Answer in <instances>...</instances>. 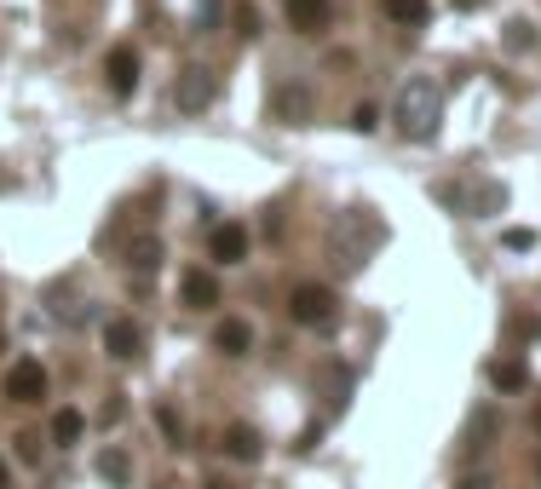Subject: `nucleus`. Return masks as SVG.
I'll list each match as a JSON object with an SVG mask.
<instances>
[{
  "instance_id": "19",
  "label": "nucleus",
  "mask_w": 541,
  "mask_h": 489,
  "mask_svg": "<svg viewBox=\"0 0 541 489\" xmlns=\"http://www.w3.org/2000/svg\"><path fill=\"white\" fill-rule=\"evenodd\" d=\"M213 259H219V265H242V259H248V231H242V225H219V231H213Z\"/></svg>"
},
{
  "instance_id": "14",
  "label": "nucleus",
  "mask_w": 541,
  "mask_h": 489,
  "mask_svg": "<svg viewBox=\"0 0 541 489\" xmlns=\"http://www.w3.org/2000/svg\"><path fill=\"white\" fill-rule=\"evenodd\" d=\"M98 478L110 489H127L133 484V455H127L121 443H104V449H98Z\"/></svg>"
},
{
  "instance_id": "6",
  "label": "nucleus",
  "mask_w": 541,
  "mask_h": 489,
  "mask_svg": "<svg viewBox=\"0 0 541 489\" xmlns=\"http://www.w3.org/2000/svg\"><path fill=\"white\" fill-rule=\"evenodd\" d=\"M265 104H271V121H283V127H306L311 110H317V93H311L306 81H294V75H288V81H277V87H271V98H265Z\"/></svg>"
},
{
  "instance_id": "30",
  "label": "nucleus",
  "mask_w": 541,
  "mask_h": 489,
  "mask_svg": "<svg viewBox=\"0 0 541 489\" xmlns=\"http://www.w3.org/2000/svg\"><path fill=\"white\" fill-rule=\"evenodd\" d=\"M536 432H541V403H536Z\"/></svg>"
},
{
  "instance_id": "12",
  "label": "nucleus",
  "mask_w": 541,
  "mask_h": 489,
  "mask_svg": "<svg viewBox=\"0 0 541 489\" xmlns=\"http://www.w3.org/2000/svg\"><path fill=\"white\" fill-rule=\"evenodd\" d=\"M495 432H501V415H495V409H472L467 432H461V461H478L495 443Z\"/></svg>"
},
{
  "instance_id": "26",
  "label": "nucleus",
  "mask_w": 541,
  "mask_h": 489,
  "mask_svg": "<svg viewBox=\"0 0 541 489\" xmlns=\"http://www.w3.org/2000/svg\"><path fill=\"white\" fill-rule=\"evenodd\" d=\"M530 242H536V231H507V248H518V254H524Z\"/></svg>"
},
{
  "instance_id": "18",
  "label": "nucleus",
  "mask_w": 541,
  "mask_h": 489,
  "mask_svg": "<svg viewBox=\"0 0 541 489\" xmlns=\"http://www.w3.org/2000/svg\"><path fill=\"white\" fill-rule=\"evenodd\" d=\"M490 386L495 392H524V386H530V363H524V357H495Z\"/></svg>"
},
{
  "instance_id": "31",
  "label": "nucleus",
  "mask_w": 541,
  "mask_h": 489,
  "mask_svg": "<svg viewBox=\"0 0 541 489\" xmlns=\"http://www.w3.org/2000/svg\"><path fill=\"white\" fill-rule=\"evenodd\" d=\"M156 489H179V484H156Z\"/></svg>"
},
{
  "instance_id": "4",
  "label": "nucleus",
  "mask_w": 541,
  "mask_h": 489,
  "mask_svg": "<svg viewBox=\"0 0 541 489\" xmlns=\"http://www.w3.org/2000/svg\"><path fill=\"white\" fill-rule=\"evenodd\" d=\"M288 317L300 328H334L340 300H334V288H323V282H300V288L288 294Z\"/></svg>"
},
{
  "instance_id": "1",
  "label": "nucleus",
  "mask_w": 541,
  "mask_h": 489,
  "mask_svg": "<svg viewBox=\"0 0 541 489\" xmlns=\"http://www.w3.org/2000/svg\"><path fill=\"white\" fill-rule=\"evenodd\" d=\"M380 242H386V225L375 219V208L340 213V219H334V231H329V271H334V277H352V271H363Z\"/></svg>"
},
{
  "instance_id": "2",
  "label": "nucleus",
  "mask_w": 541,
  "mask_h": 489,
  "mask_svg": "<svg viewBox=\"0 0 541 489\" xmlns=\"http://www.w3.org/2000/svg\"><path fill=\"white\" fill-rule=\"evenodd\" d=\"M392 121H398V133L409 144H432L438 139V121H444V87L432 75H409L398 104H392Z\"/></svg>"
},
{
  "instance_id": "24",
  "label": "nucleus",
  "mask_w": 541,
  "mask_h": 489,
  "mask_svg": "<svg viewBox=\"0 0 541 489\" xmlns=\"http://www.w3.org/2000/svg\"><path fill=\"white\" fill-rule=\"evenodd\" d=\"M352 127H357V133H375V127H380L375 104H357V110H352Z\"/></svg>"
},
{
  "instance_id": "17",
  "label": "nucleus",
  "mask_w": 541,
  "mask_h": 489,
  "mask_svg": "<svg viewBox=\"0 0 541 489\" xmlns=\"http://www.w3.org/2000/svg\"><path fill=\"white\" fill-rule=\"evenodd\" d=\"M213 346L225 351V357H248L254 351V328L242 323V317H225V323L213 328Z\"/></svg>"
},
{
  "instance_id": "21",
  "label": "nucleus",
  "mask_w": 541,
  "mask_h": 489,
  "mask_svg": "<svg viewBox=\"0 0 541 489\" xmlns=\"http://www.w3.org/2000/svg\"><path fill=\"white\" fill-rule=\"evenodd\" d=\"M81 432H87V415H81V409H58V415H52V443H81Z\"/></svg>"
},
{
  "instance_id": "5",
  "label": "nucleus",
  "mask_w": 541,
  "mask_h": 489,
  "mask_svg": "<svg viewBox=\"0 0 541 489\" xmlns=\"http://www.w3.org/2000/svg\"><path fill=\"white\" fill-rule=\"evenodd\" d=\"M213 98H219V75L208 64L179 70V81H173V110L179 116H202V110H213Z\"/></svg>"
},
{
  "instance_id": "29",
  "label": "nucleus",
  "mask_w": 541,
  "mask_h": 489,
  "mask_svg": "<svg viewBox=\"0 0 541 489\" xmlns=\"http://www.w3.org/2000/svg\"><path fill=\"white\" fill-rule=\"evenodd\" d=\"M208 489H236V484H225V478H208Z\"/></svg>"
},
{
  "instance_id": "15",
  "label": "nucleus",
  "mask_w": 541,
  "mask_h": 489,
  "mask_svg": "<svg viewBox=\"0 0 541 489\" xmlns=\"http://www.w3.org/2000/svg\"><path fill=\"white\" fill-rule=\"evenodd\" d=\"M139 328H133V317H110V323H104V351H110V357H121V363H127V357H139Z\"/></svg>"
},
{
  "instance_id": "28",
  "label": "nucleus",
  "mask_w": 541,
  "mask_h": 489,
  "mask_svg": "<svg viewBox=\"0 0 541 489\" xmlns=\"http://www.w3.org/2000/svg\"><path fill=\"white\" fill-rule=\"evenodd\" d=\"M0 489H12V466L0 461Z\"/></svg>"
},
{
  "instance_id": "11",
  "label": "nucleus",
  "mask_w": 541,
  "mask_h": 489,
  "mask_svg": "<svg viewBox=\"0 0 541 489\" xmlns=\"http://www.w3.org/2000/svg\"><path fill=\"white\" fill-rule=\"evenodd\" d=\"M47 311H52V317H58L64 328H81L87 317H93V300H81L70 282H52V288H47Z\"/></svg>"
},
{
  "instance_id": "10",
  "label": "nucleus",
  "mask_w": 541,
  "mask_h": 489,
  "mask_svg": "<svg viewBox=\"0 0 541 489\" xmlns=\"http://www.w3.org/2000/svg\"><path fill=\"white\" fill-rule=\"evenodd\" d=\"M104 81H110V93L127 98L133 87H139V52L133 47H110L104 52Z\"/></svg>"
},
{
  "instance_id": "9",
  "label": "nucleus",
  "mask_w": 541,
  "mask_h": 489,
  "mask_svg": "<svg viewBox=\"0 0 541 489\" xmlns=\"http://www.w3.org/2000/svg\"><path fill=\"white\" fill-rule=\"evenodd\" d=\"M179 300H185L190 311H213V305H219V277H213V271H202V265L179 271Z\"/></svg>"
},
{
  "instance_id": "3",
  "label": "nucleus",
  "mask_w": 541,
  "mask_h": 489,
  "mask_svg": "<svg viewBox=\"0 0 541 489\" xmlns=\"http://www.w3.org/2000/svg\"><path fill=\"white\" fill-rule=\"evenodd\" d=\"M432 196L444 208L467 213V219H490V213L507 208V190L495 185V179H444V185H432Z\"/></svg>"
},
{
  "instance_id": "8",
  "label": "nucleus",
  "mask_w": 541,
  "mask_h": 489,
  "mask_svg": "<svg viewBox=\"0 0 541 489\" xmlns=\"http://www.w3.org/2000/svg\"><path fill=\"white\" fill-rule=\"evenodd\" d=\"M162 271V236L156 231H139L133 242H127V277L133 282H150Z\"/></svg>"
},
{
  "instance_id": "25",
  "label": "nucleus",
  "mask_w": 541,
  "mask_h": 489,
  "mask_svg": "<svg viewBox=\"0 0 541 489\" xmlns=\"http://www.w3.org/2000/svg\"><path fill=\"white\" fill-rule=\"evenodd\" d=\"M236 24H242V35H259V12H248V6H242V12H236Z\"/></svg>"
},
{
  "instance_id": "27",
  "label": "nucleus",
  "mask_w": 541,
  "mask_h": 489,
  "mask_svg": "<svg viewBox=\"0 0 541 489\" xmlns=\"http://www.w3.org/2000/svg\"><path fill=\"white\" fill-rule=\"evenodd\" d=\"M461 489H490V478H484V472H472V478H467Z\"/></svg>"
},
{
  "instance_id": "7",
  "label": "nucleus",
  "mask_w": 541,
  "mask_h": 489,
  "mask_svg": "<svg viewBox=\"0 0 541 489\" xmlns=\"http://www.w3.org/2000/svg\"><path fill=\"white\" fill-rule=\"evenodd\" d=\"M0 392L12 397V403H41V397H47V369H41L35 357H18V363L6 369V380H0Z\"/></svg>"
},
{
  "instance_id": "13",
  "label": "nucleus",
  "mask_w": 541,
  "mask_h": 489,
  "mask_svg": "<svg viewBox=\"0 0 541 489\" xmlns=\"http://www.w3.org/2000/svg\"><path fill=\"white\" fill-rule=\"evenodd\" d=\"M219 449H225L231 461H259V455H265V438H259L248 420H236V426H225V432H219Z\"/></svg>"
},
{
  "instance_id": "20",
  "label": "nucleus",
  "mask_w": 541,
  "mask_h": 489,
  "mask_svg": "<svg viewBox=\"0 0 541 489\" xmlns=\"http://www.w3.org/2000/svg\"><path fill=\"white\" fill-rule=\"evenodd\" d=\"M380 12H386L398 29H421L426 18H432V6H426V0H380Z\"/></svg>"
},
{
  "instance_id": "22",
  "label": "nucleus",
  "mask_w": 541,
  "mask_h": 489,
  "mask_svg": "<svg viewBox=\"0 0 541 489\" xmlns=\"http://www.w3.org/2000/svg\"><path fill=\"white\" fill-rule=\"evenodd\" d=\"M156 426H162V438L173 443V449L185 443V420H179V409H173V403H156Z\"/></svg>"
},
{
  "instance_id": "16",
  "label": "nucleus",
  "mask_w": 541,
  "mask_h": 489,
  "mask_svg": "<svg viewBox=\"0 0 541 489\" xmlns=\"http://www.w3.org/2000/svg\"><path fill=\"white\" fill-rule=\"evenodd\" d=\"M283 12H288V29H300V35H317L329 24V0H283Z\"/></svg>"
},
{
  "instance_id": "23",
  "label": "nucleus",
  "mask_w": 541,
  "mask_h": 489,
  "mask_svg": "<svg viewBox=\"0 0 541 489\" xmlns=\"http://www.w3.org/2000/svg\"><path fill=\"white\" fill-rule=\"evenodd\" d=\"M12 443H18L12 455H18V461H24V466H35V461H41V432H18V438H12Z\"/></svg>"
}]
</instances>
